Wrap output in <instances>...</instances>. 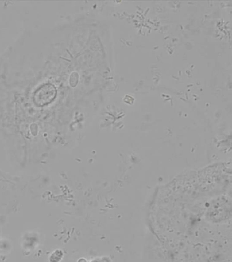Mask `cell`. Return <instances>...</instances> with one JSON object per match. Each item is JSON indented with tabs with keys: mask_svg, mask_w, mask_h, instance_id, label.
I'll use <instances>...</instances> for the list:
<instances>
[{
	"mask_svg": "<svg viewBox=\"0 0 232 262\" xmlns=\"http://www.w3.org/2000/svg\"><path fill=\"white\" fill-rule=\"evenodd\" d=\"M56 96V89L53 85L46 83L37 89L33 96V100L37 105H47L54 100Z\"/></svg>",
	"mask_w": 232,
	"mask_h": 262,
	"instance_id": "1",
	"label": "cell"
}]
</instances>
